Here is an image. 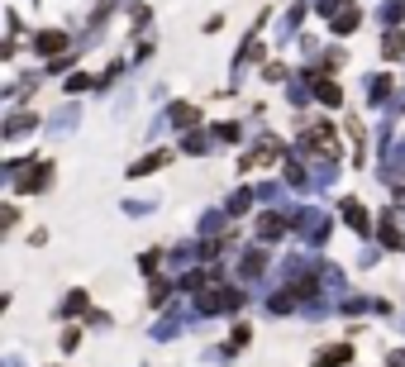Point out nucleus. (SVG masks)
<instances>
[{
	"label": "nucleus",
	"instance_id": "obj_12",
	"mask_svg": "<svg viewBox=\"0 0 405 367\" xmlns=\"http://www.w3.org/2000/svg\"><path fill=\"white\" fill-rule=\"evenodd\" d=\"M319 100H324V105H339L343 95H339V86H334V82H319Z\"/></svg>",
	"mask_w": 405,
	"mask_h": 367
},
{
	"label": "nucleus",
	"instance_id": "obj_10",
	"mask_svg": "<svg viewBox=\"0 0 405 367\" xmlns=\"http://www.w3.org/2000/svg\"><path fill=\"white\" fill-rule=\"evenodd\" d=\"M343 220H348L353 229H367V215H363V205H358V200H343Z\"/></svg>",
	"mask_w": 405,
	"mask_h": 367
},
{
	"label": "nucleus",
	"instance_id": "obj_18",
	"mask_svg": "<svg viewBox=\"0 0 405 367\" xmlns=\"http://www.w3.org/2000/svg\"><path fill=\"white\" fill-rule=\"evenodd\" d=\"M0 367H24V363H19V358H14V353H10V358H5V363H0Z\"/></svg>",
	"mask_w": 405,
	"mask_h": 367
},
{
	"label": "nucleus",
	"instance_id": "obj_15",
	"mask_svg": "<svg viewBox=\"0 0 405 367\" xmlns=\"http://www.w3.org/2000/svg\"><path fill=\"white\" fill-rule=\"evenodd\" d=\"M86 86H91V77H82V72H77V77H67V91H72V95H82Z\"/></svg>",
	"mask_w": 405,
	"mask_h": 367
},
{
	"label": "nucleus",
	"instance_id": "obj_9",
	"mask_svg": "<svg viewBox=\"0 0 405 367\" xmlns=\"http://www.w3.org/2000/svg\"><path fill=\"white\" fill-rule=\"evenodd\" d=\"M82 310H86V291H72V296L62 300V310H58V315H62V320H72V315H82Z\"/></svg>",
	"mask_w": 405,
	"mask_h": 367
},
{
	"label": "nucleus",
	"instance_id": "obj_7",
	"mask_svg": "<svg viewBox=\"0 0 405 367\" xmlns=\"http://www.w3.org/2000/svg\"><path fill=\"white\" fill-rule=\"evenodd\" d=\"M353 358V348H343V344H334V348H324L319 358H315V367H339V363H348Z\"/></svg>",
	"mask_w": 405,
	"mask_h": 367
},
{
	"label": "nucleus",
	"instance_id": "obj_16",
	"mask_svg": "<svg viewBox=\"0 0 405 367\" xmlns=\"http://www.w3.org/2000/svg\"><path fill=\"white\" fill-rule=\"evenodd\" d=\"M14 215H19V210H14V205H0V234H5V229H10V224H14Z\"/></svg>",
	"mask_w": 405,
	"mask_h": 367
},
{
	"label": "nucleus",
	"instance_id": "obj_1",
	"mask_svg": "<svg viewBox=\"0 0 405 367\" xmlns=\"http://www.w3.org/2000/svg\"><path fill=\"white\" fill-rule=\"evenodd\" d=\"M48 182H53V163H48V158H34V167L14 177V186H19L24 196H34V191H43V186H48Z\"/></svg>",
	"mask_w": 405,
	"mask_h": 367
},
{
	"label": "nucleus",
	"instance_id": "obj_14",
	"mask_svg": "<svg viewBox=\"0 0 405 367\" xmlns=\"http://www.w3.org/2000/svg\"><path fill=\"white\" fill-rule=\"evenodd\" d=\"M382 53H386V58H401V53H405V38H401V34H391V38H386V48H382Z\"/></svg>",
	"mask_w": 405,
	"mask_h": 367
},
{
	"label": "nucleus",
	"instance_id": "obj_5",
	"mask_svg": "<svg viewBox=\"0 0 405 367\" xmlns=\"http://www.w3.org/2000/svg\"><path fill=\"white\" fill-rule=\"evenodd\" d=\"M48 129H53V134H72V129H77V105H62V110L53 115Z\"/></svg>",
	"mask_w": 405,
	"mask_h": 367
},
{
	"label": "nucleus",
	"instance_id": "obj_2",
	"mask_svg": "<svg viewBox=\"0 0 405 367\" xmlns=\"http://www.w3.org/2000/svg\"><path fill=\"white\" fill-rule=\"evenodd\" d=\"M305 148H319L324 158H334V153H339V143H334V129H329L324 119H319V124H310V129H305Z\"/></svg>",
	"mask_w": 405,
	"mask_h": 367
},
{
	"label": "nucleus",
	"instance_id": "obj_19",
	"mask_svg": "<svg viewBox=\"0 0 405 367\" xmlns=\"http://www.w3.org/2000/svg\"><path fill=\"white\" fill-rule=\"evenodd\" d=\"M5 58H10V43H0V62H5Z\"/></svg>",
	"mask_w": 405,
	"mask_h": 367
},
{
	"label": "nucleus",
	"instance_id": "obj_11",
	"mask_svg": "<svg viewBox=\"0 0 405 367\" xmlns=\"http://www.w3.org/2000/svg\"><path fill=\"white\" fill-rule=\"evenodd\" d=\"M334 29H339V34H348V29H358V10H348V14H334Z\"/></svg>",
	"mask_w": 405,
	"mask_h": 367
},
{
	"label": "nucleus",
	"instance_id": "obj_6",
	"mask_svg": "<svg viewBox=\"0 0 405 367\" xmlns=\"http://www.w3.org/2000/svg\"><path fill=\"white\" fill-rule=\"evenodd\" d=\"M258 234L272 244V239H282V234H286V220H282V215H262V220H258Z\"/></svg>",
	"mask_w": 405,
	"mask_h": 367
},
{
	"label": "nucleus",
	"instance_id": "obj_8",
	"mask_svg": "<svg viewBox=\"0 0 405 367\" xmlns=\"http://www.w3.org/2000/svg\"><path fill=\"white\" fill-rule=\"evenodd\" d=\"M162 163H172V158H167V153H148L143 163H134V167H129V177H143V172H158Z\"/></svg>",
	"mask_w": 405,
	"mask_h": 367
},
{
	"label": "nucleus",
	"instance_id": "obj_4",
	"mask_svg": "<svg viewBox=\"0 0 405 367\" xmlns=\"http://www.w3.org/2000/svg\"><path fill=\"white\" fill-rule=\"evenodd\" d=\"M34 48H38L43 58H58V53L67 48V34H62V29H43V34H34Z\"/></svg>",
	"mask_w": 405,
	"mask_h": 367
},
{
	"label": "nucleus",
	"instance_id": "obj_3",
	"mask_svg": "<svg viewBox=\"0 0 405 367\" xmlns=\"http://www.w3.org/2000/svg\"><path fill=\"white\" fill-rule=\"evenodd\" d=\"M34 124H38V119H34L29 110H14V115L0 124V134H5V139H29V134H34Z\"/></svg>",
	"mask_w": 405,
	"mask_h": 367
},
{
	"label": "nucleus",
	"instance_id": "obj_20",
	"mask_svg": "<svg viewBox=\"0 0 405 367\" xmlns=\"http://www.w3.org/2000/svg\"><path fill=\"white\" fill-rule=\"evenodd\" d=\"M5 305H10V296H0V315H5Z\"/></svg>",
	"mask_w": 405,
	"mask_h": 367
},
{
	"label": "nucleus",
	"instance_id": "obj_13",
	"mask_svg": "<svg viewBox=\"0 0 405 367\" xmlns=\"http://www.w3.org/2000/svg\"><path fill=\"white\" fill-rule=\"evenodd\" d=\"M172 119H177V124H191V119H196V105H172Z\"/></svg>",
	"mask_w": 405,
	"mask_h": 367
},
{
	"label": "nucleus",
	"instance_id": "obj_17",
	"mask_svg": "<svg viewBox=\"0 0 405 367\" xmlns=\"http://www.w3.org/2000/svg\"><path fill=\"white\" fill-rule=\"evenodd\" d=\"M243 272H248V276L262 272V253H248V258H243Z\"/></svg>",
	"mask_w": 405,
	"mask_h": 367
}]
</instances>
